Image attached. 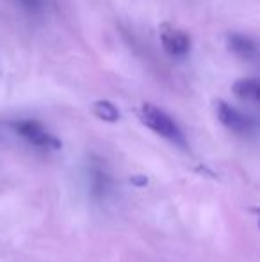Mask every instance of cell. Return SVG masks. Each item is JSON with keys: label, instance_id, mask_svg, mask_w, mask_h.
I'll use <instances>...</instances> for the list:
<instances>
[{"label": "cell", "instance_id": "277c9868", "mask_svg": "<svg viewBox=\"0 0 260 262\" xmlns=\"http://www.w3.org/2000/svg\"><path fill=\"white\" fill-rule=\"evenodd\" d=\"M216 114H218V120L232 132H239L241 134V132H248L251 128L250 118L244 116L241 111H237L235 107H232L223 100H218V104H216Z\"/></svg>", "mask_w": 260, "mask_h": 262}, {"label": "cell", "instance_id": "6da1fadb", "mask_svg": "<svg viewBox=\"0 0 260 262\" xmlns=\"http://www.w3.org/2000/svg\"><path fill=\"white\" fill-rule=\"evenodd\" d=\"M139 116L141 121L153 130L155 134L162 136L164 139L171 143H177V145L184 146L185 145V138L182 128L178 127V123L160 107L153 105V104H143L141 111H139Z\"/></svg>", "mask_w": 260, "mask_h": 262}, {"label": "cell", "instance_id": "ba28073f", "mask_svg": "<svg viewBox=\"0 0 260 262\" xmlns=\"http://www.w3.org/2000/svg\"><path fill=\"white\" fill-rule=\"evenodd\" d=\"M93 114L97 118H100L102 121H107V123H114L120 120V111L114 104L107 100H98L93 104Z\"/></svg>", "mask_w": 260, "mask_h": 262}, {"label": "cell", "instance_id": "3957f363", "mask_svg": "<svg viewBox=\"0 0 260 262\" xmlns=\"http://www.w3.org/2000/svg\"><path fill=\"white\" fill-rule=\"evenodd\" d=\"M160 43L162 49L173 57H185L191 52V38L184 31L170 24H164L160 27Z\"/></svg>", "mask_w": 260, "mask_h": 262}, {"label": "cell", "instance_id": "8992f818", "mask_svg": "<svg viewBox=\"0 0 260 262\" xmlns=\"http://www.w3.org/2000/svg\"><path fill=\"white\" fill-rule=\"evenodd\" d=\"M226 45L232 50L233 54L241 55V57H253L257 55V43L251 38L244 34H239V32H232L226 39Z\"/></svg>", "mask_w": 260, "mask_h": 262}, {"label": "cell", "instance_id": "9c48e42d", "mask_svg": "<svg viewBox=\"0 0 260 262\" xmlns=\"http://www.w3.org/2000/svg\"><path fill=\"white\" fill-rule=\"evenodd\" d=\"M21 4H23L27 9H32V11H36V9H39L41 7V4H43V0H20Z\"/></svg>", "mask_w": 260, "mask_h": 262}, {"label": "cell", "instance_id": "52a82bcc", "mask_svg": "<svg viewBox=\"0 0 260 262\" xmlns=\"http://www.w3.org/2000/svg\"><path fill=\"white\" fill-rule=\"evenodd\" d=\"M232 91L244 100L260 102V79H239L233 82Z\"/></svg>", "mask_w": 260, "mask_h": 262}, {"label": "cell", "instance_id": "5b68a950", "mask_svg": "<svg viewBox=\"0 0 260 262\" xmlns=\"http://www.w3.org/2000/svg\"><path fill=\"white\" fill-rule=\"evenodd\" d=\"M89 189H91V194L97 198H105V194L111 191V177L109 173L104 169V166L100 162L97 164H91L89 169Z\"/></svg>", "mask_w": 260, "mask_h": 262}, {"label": "cell", "instance_id": "30bf717a", "mask_svg": "<svg viewBox=\"0 0 260 262\" xmlns=\"http://www.w3.org/2000/svg\"><path fill=\"white\" fill-rule=\"evenodd\" d=\"M257 216H258V227H260V209H257Z\"/></svg>", "mask_w": 260, "mask_h": 262}, {"label": "cell", "instance_id": "7a4b0ae2", "mask_svg": "<svg viewBox=\"0 0 260 262\" xmlns=\"http://www.w3.org/2000/svg\"><path fill=\"white\" fill-rule=\"evenodd\" d=\"M13 128L16 130V134L20 138H23L27 143H31L36 148L43 150H59L61 141L54 134H50L39 121L34 120H20L13 125Z\"/></svg>", "mask_w": 260, "mask_h": 262}]
</instances>
